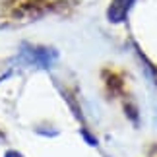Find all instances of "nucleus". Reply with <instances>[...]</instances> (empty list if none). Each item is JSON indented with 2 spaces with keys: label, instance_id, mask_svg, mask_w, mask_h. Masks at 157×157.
Wrapping results in <instances>:
<instances>
[{
  "label": "nucleus",
  "instance_id": "obj_1",
  "mask_svg": "<svg viewBox=\"0 0 157 157\" xmlns=\"http://www.w3.org/2000/svg\"><path fill=\"white\" fill-rule=\"evenodd\" d=\"M134 2H136V0H113V2H111V8H109V20L114 21V23L124 21L126 16L130 14Z\"/></svg>",
  "mask_w": 157,
  "mask_h": 157
},
{
  "label": "nucleus",
  "instance_id": "obj_2",
  "mask_svg": "<svg viewBox=\"0 0 157 157\" xmlns=\"http://www.w3.org/2000/svg\"><path fill=\"white\" fill-rule=\"evenodd\" d=\"M6 157H21V155L16 153V151H10V153H6Z\"/></svg>",
  "mask_w": 157,
  "mask_h": 157
}]
</instances>
